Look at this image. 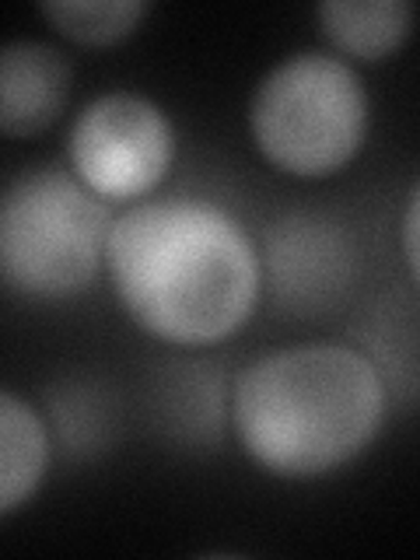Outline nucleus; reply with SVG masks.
Wrapping results in <instances>:
<instances>
[{"instance_id":"nucleus-1","label":"nucleus","mask_w":420,"mask_h":560,"mask_svg":"<svg viewBox=\"0 0 420 560\" xmlns=\"http://www.w3.org/2000/svg\"><path fill=\"white\" fill-rule=\"evenodd\" d=\"M113 288L130 319L175 347H214L259 302L262 259L242 221L200 197L140 200L105 242Z\"/></svg>"},{"instance_id":"nucleus-2","label":"nucleus","mask_w":420,"mask_h":560,"mask_svg":"<svg viewBox=\"0 0 420 560\" xmlns=\"http://www.w3.org/2000/svg\"><path fill=\"white\" fill-rule=\"evenodd\" d=\"M378 364L347 343H298L242 368L232 424L242 448L277 477H323L375 442L385 420Z\"/></svg>"},{"instance_id":"nucleus-3","label":"nucleus","mask_w":420,"mask_h":560,"mask_svg":"<svg viewBox=\"0 0 420 560\" xmlns=\"http://www.w3.org/2000/svg\"><path fill=\"white\" fill-rule=\"evenodd\" d=\"M113 218L78 175L32 168L0 189V284L32 302L92 288Z\"/></svg>"},{"instance_id":"nucleus-4","label":"nucleus","mask_w":420,"mask_h":560,"mask_svg":"<svg viewBox=\"0 0 420 560\" xmlns=\"http://www.w3.org/2000/svg\"><path fill=\"white\" fill-rule=\"evenodd\" d=\"M249 130L277 172L326 179L364 148L368 92L358 70L337 52H291L256 84Z\"/></svg>"},{"instance_id":"nucleus-5","label":"nucleus","mask_w":420,"mask_h":560,"mask_svg":"<svg viewBox=\"0 0 420 560\" xmlns=\"http://www.w3.org/2000/svg\"><path fill=\"white\" fill-rule=\"evenodd\" d=\"M67 154L84 189L127 203L162 186L175 162V127L148 95L105 92L78 113Z\"/></svg>"},{"instance_id":"nucleus-6","label":"nucleus","mask_w":420,"mask_h":560,"mask_svg":"<svg viewBox=\"0 0 420 560\" xmlns=\"http://www.w3.org/2000/svg\"><path fill=\"white\" fill-rule=\"evenodd\" d=\"M262 259L277 302L298 315L329 312L354 284V245L347 232L308 210L273 224Z\"/></svg>"},{"instance_id":"nucleus-7","label":"nucleus","mask_w":420,"mask_h":560,"mask_svg":"<svg viewBox=\"0 0 420 560\" xmlns=\"http://www.w3.org/2000/svg\"><path fill=\"white\" fill-rule=\"evenodd\" d=\"M74 84L70 60L39 39L0 46V137L25 140L46 133L60 119Z\"/></svg>"},{"instance_id":"nucleus-8","label":"nucleus","mask_w":420,"mask_h":560,"mask_svg":"<svg viewBox=\"0 0 420 560\" xmlns=\"http://www.w3.org/2000/svg\"><path fill=\"white\" fill-rule=\"evenodd\" d=\"M315 18L337 52L375 63L407 43L413 4L410 0H323Z\"/></svg>"},{"instance_id":"nucleus-9","label":"nucleus","mask_w":420,"mask_h":560,"mask_svg":"<svg viewBox=\"0 0 420 560\" xmlns=\"http://www.w3.org/2000/svg\"><path fill=\"white\" fill-rule=\"evenodd\" d=\"M46 466V420L22 396L0 389V515L22 508L39 490Z\"/></svg>"},{"instance_id":"nucleus-10","label":"nucleus","mask_w":420,"mask_h":560,"mask_svg":"<svg viewBox=\"0 0 420 560\" xmlns=\"http://www.w3.org/2000/svg\"><path fill=\"white\" fill-rule=\"evenodd\" d=\"M148 0H46L39 14L78 46H116L148 18Z\"/></svg>"},{"instance_id":"nucleus-11","label":"nucleus","mask_w":420,"mask_h":560,"mask_svg":"<svg viewBox=\"0 0 420 560\" xmlns=\"http://www.w3.org/2000/svg\"><path fill=\"white\" fill-rule=\"evenodd\" d=\"M417 210H420V197H417V186H413L407 210H402V259H407V270H410L413 280H417V270H420V259H417Z\"/></svg>"}]
</instances>
